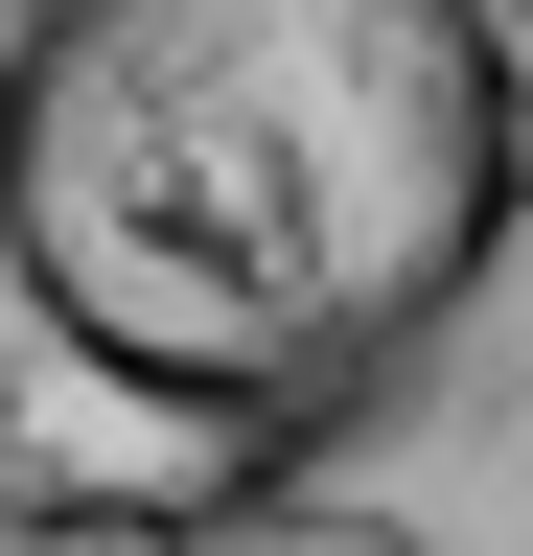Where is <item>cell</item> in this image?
Masks as SVG:
<instances>
[{
	"label": "cell",
	"mask_w": 533,
	"mask_h": 556,
	"mask_svg": "<svg viewBox=\"0 0 533 556\" xmlns=\"http://www.w3.org/2000/svg\"><path fill=\"white\" fill-rule=\"evenodd\" d=\"M510 116L487 0H24L0 278L93 394L302 441L510 255Z\"/></svg>",
	"instance_id": "6da1fadb"
},
{
	"label": "cell",
	"mask_w": 533,
	"mask_h": 556,
	"mask_svg": "<svg viewBox=\"0 0 533 556\" xmlns=\"http://www.w3.org/2000/svg\"><path fill=\"white\" fill-rule=\"evenodd\" d=\"M163 556H441V533H418V510H348V486H255V510L163 533Z\"/></svg>",
	"instance_id": "7a4b0ae2"
},
{
	"label": "cell",
	"mask_w": 533,
	"mask_h": 556,
	"mask_svg": "<svg viewBox=\"0 0 533 556\" xmlns=\"http://www.w3.org/2000/svg\"><path fill=\"white\" fill-rule=\"evenodd\" d=\"M510 208H533V116H510Z\"/></svg>",
	"instance_id": "3957f363"
}]
</instances>
